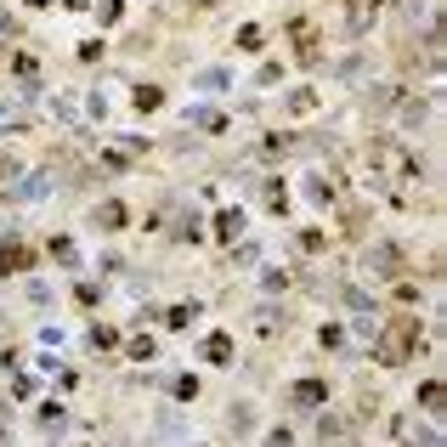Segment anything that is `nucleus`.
<instances>
[{
    "mask_svg": "<svg viewBox=\"0 0 447 447\" xmlns=\"http://www.w3.org/2000/svg\"><path fill=\"white\" fill-rule=\"evenodd\" d=\"M29 266V249H0V272H23Z\"/></svg>",
    "mask_w": 447,
    "mask_h": 447,
    "instance_id": "1",
    "label": "nucleus"
},
{
    "mask_svg": "<svg viewBox=\"0 0 447 447\" xmlns=\"http://www.w3.org/2000/svg\"><path fill=\"white\" fill-rule=\"evenodd\" d=\"M204 357H210V363H226V357H232V340H226V334H216V340L204 346Z\"/></svg>",
    "mask_w": 447,
    "mask_h": 447,
    "instance_id": "2",
    "label": "nucleus"
},
{
    "mask_svg": "<svg viewBox=\"0 0 447 447\" xmlns=\"http://www.w3.org/2000/svg\"><path fill=\"white\" fill-rule=\"evenodd\" d=\"M96 221H108V232H114V226L125 221V210H119V204H102V210H96Z\"/></svg>",
    "mask_w": 447,
    "mask_h": 447,
    "instance_id": "3",
    "label": "nucleus"
},
{
    "mask_svg": "<svg viewBox=\"0 0 447 447\" xmlns=\"http://www.w3.org/2000/svg\"><path fill=\"white\" fill-rule=\"evenodd\" d=\"M266 447H289V431H278V436H266Z\"/></svg>",
    "mask_w": 447,
    "mask_h": 447,
    "instance_id": "4",
    "label": "nucleus"
}]
</instances>
